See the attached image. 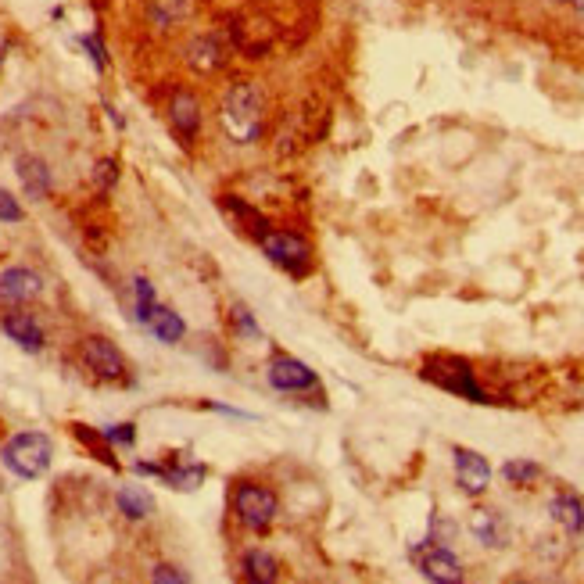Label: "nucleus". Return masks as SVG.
<instances>
[{"label":"nucleus","mask_w":584,"mask_h":584,"mask_svg":"<svg viewBox=\"0 0 584 584\" xmlns=\"http://www.w3.org/2000/svg\"><path fill=\"white\" fill-rule=\"evenodd\" d=\"M54 459V445L47 434H36V430H26V434H15L8 445L0 448V463L8 466L15 477L22 481H36L43 473L51 470Z\"/></svg>","instance_id":"2"},{"label":"nucleus","mask_w":584,"mask_h":584,"mask_svg":"<svg viewBox=\"0 0 584 584\" xmlns=\"http://www.w3.org/2000/svg\"><path fill=\"white\" fill-rule=\"evenodd\" d=\"M104 438L112 441V445H133V441H137V430H133V423H119V427L104 430Z\"/></svg>","instance_id":"27"},{"label":"nucleus","mask_w":584,"mask_h":584,"mask_svg":"<svg viewBox=\"0 0 584 584\" xmlns=\"http://www.w3.org/2000/svg\"><path fill=\"white\" fill-rule=\"evenodd\" d=\"M169 119H172V126H176L180 137H194V133L201 129L198 97L190 94V90H176V94L169 97Z\"/></svg>","instance_id":"13"},{"label":"nucleus","mask_w":584,"mask_h":584,"mask_svg":"<svg viewBox=\"0 0 584 584\" xmlns=\"http://www.w3.org/2000/svg\"><path fill=\"white\" fill-rule=\"evenodd\" d=\"M423 377L434 380V384L445 387V391H452V395L470 398V402H488L481 384L473 380V370L459 359H430L427 366H423Z\"/></svg>","instance_id":"4"},{"label":"nucleus","mask_w":584,"mask_h":584,"mask_svg":"<svg viewBox=\"0 0 584 584\" xmlns=\"http://www.w3.org/2000/svg\"><path fill=\"white\" fill-rule=\"evenodd\" d=\"M22 205H18V198H11L8 190L0 187V223H22Z\"/></svg>","instance_id":"25"},{"label":"nucleus","mask_w":584,"mask_h":584,"mask_svg":"<svg viewBox=\"0 0 584 584\" xmlns=\"http://www.w3.org/2000/svg\"><path fill=\"white\" fill-rule=\"evenodd\" d=\"M570 4H574V8H577V15L584 18V0H570Z\"/></svg>","instance_id":"30"},{"label":"nucleus","mask_w":584,"mask_h":584,"mask_svg":"<svg viewBox=\"0 0 584 584\" xmlns=\"http://www.w3.org/2000/svg\"><path fill=\"white\" fill-rule=\"evenodd\" d=\"M413 559L420 574L434 584H459L463 581V563L448 545L441 542H423L420 549H413Z\"/></svg>","instance_id":"6"},{"label":"nucleus","mask_w":584,"mask_h":584,"mask_svg":"<svg viewBox=\"0 0 584 584\" xmlns=\"http://www.w3.org/2000/svg\"><path fill=\"white\" fill-rule=\"evenodd\" d=\"M549 513L567 534L584 531V502L577 499V495H570V491H563V495H556V499L549 502Z\"/></svg>","instance_id":"17"},{"label":"nucleus","mask_w":584,"mask_h":584,"mask_svg":"<svg viewBox=\"0 0 584 584\" xmlns=\"http://www.w3.org/2000/svg\"><path fill=\"white\" fill-rule=\"evenodd\" d=\"M115 176H119V169H115L112 158H108V162H97V172H94V183H97V187H112Z\"/></svg>","instance_id":"29"},{"label":"nucleus","mask_w":584,"mask_h":584,"mask_svg":"<svg viewBox=\"0 0 584 584\" xmlns=\"http://www.w3.org/2000/svg\"><path fill=\"white\" fill-rule=\"evenodd\" d=\"M552 4H570V0H552Z\"/></svg>","instance_id":"32"},{"label":"nucleus","mask_w":584,"mask_h":584,"mask_svg":"<svg viewBox=\"0 0 584 584\" xmlns=\"http://www.w3.org/2000/svg\"><path fill=\"white\" fill-rule=\"evenodd\" d=\"M115 502H119V513L126 520H147V516L155 513V499H151V491L144 484H122Z\"/></svg>","instance_id":"16"},{"label":"nucleus","mask_w":584,"mask_h":584,"mask_svg":"<svg viewBox=\"0 0 584 584\" xmlns=\"http://www.w3.org/2000/svg\"><path fill=\"white\" fill-rule=\"evenodd\" d=\"M452 463H456V481L466 495H481L488 491L491 484V466L481 452H473V448H452Z\"/></svg>","instance_id":"8"},{"label":"nucleus","mask_w":584,"mask_h":584,"mask_svg":"<svg viewBox=\"0 0 584 584\" xmlns=\"http://www.w3.org/2000/svg\"><path fill=\"white\" fill-rule=\"evenodd\" d=\"M230 316H233V327H237V334H241V337H248V341H258V337H262V330H258L251 309H244V305H233Z\"/></svg>","instance_id":"24"},{"label":"nucleus","mask_w":584,"mask_h":584,"mask_svg":"<svg viewBox=\"0 0 584 584\" xmlns=\"http://www.w3.org/2000/svg\"><path fill=\"white\" fill-rule=\"evenodd\" d=\"M0 327H4V334H8L18 348H26V352H40L43 348V327L29 316V312H11V316H4Z\"/></svg>","instance_id":"14"},{"label":"nucleus","mask_w":584,"mask_h":584,"mask_svg":"<svg viewBox=\"0 0 584 584\" xmlns=\"http://www.w3.org/2000/svg\"><path fill=\"white\" fill-rule=\"evenodd\" d=\"M187 65L190 69H198V72H215V69H223V61H226V43L219 40L215 33H205V36H194V40L187 43Z\"/></svg>","instance_id":"12"},{"label":"nucleus","mask_w":584,"mask_h":584,"mask_svg":"<svg viewBox=\"0 0 584 584\" xmlns=\"http://www.w3.org/2000/svg\"><path fill=\"white\" fill-rule=\"evenodd\" d=\"M137 473H155V477H162L165 484H172V488H180V491H194V488H201V481H205V466H180V470H162V466L140 463Z\"/></svg>","instance_id":"19"},{"label":"nucleus","mask_w":584,"mask_h":584,"mask_svg":"<svg viewBox=\"0 0 584 584\" xmlns=\"http://www.w3.org/2000/svg\"><path fill=\"white\" fill-rule=\"evenodd\" d=\"M147 327H151V334H155L162 344H180L183 341V330H187V327H183V319L176 316L172 309H162V305L151 312Z\"/></svg>","instance_id":"20"},{"label":"nucleus","mask_w":584,"mask_h":584,"mask_svg":"<svg viewBox=\"0 0 584 584\" xmlns=\"http://www.w3.org/2000/svg\"><path fill=\"white\" fill-rule=\"evenodd\" d=\"M133 294H137V323H144L147 327V319H151V312L158 309L155 305V287H151V280H144V276H137L133 280Z\"/></svg>","instance_id":"23"},{"label":"nucleus","mask_w":584,"mask_h":584,"mask_svg":"<svg viewBox=\"0 0 584 584\" xmlns=\"http://www.w3.org/2000/svg\"><path fill=\"white\" fill-rule=\"evenodd\" d=\"M244 577L255 584H273L276 577H280V570H276V559L269 556V552L262 549H251L244 552Z\"/></svg>","instance_id":"21"},{"label":"nucleus","mask_w":584,"mask_h":584,"mask_svg":"<svg viewBox=\"0 0 584 584\" xmlns=\"http://www.w3.org/2000/svg\"><path fill=\"white\" fill-rule=\"evenodd\" d=\"M233 513L241 516V524L251 531H266L269 524L280 513V502L269 488H258V484H241L233 491Z\"/></svg>","instance_id":"3"},{"label":"nucleus","mask_w":584,"mask_h":584,"mask_svg":"<svg viewBox=\"0 0 584 584\" xmlns=\"http://www.w3.org/2000/svg\"><path fill=\"white\" fill-rule=\"evenodd\" d=\"M190 15H194V0H151V8H147V18H151L158 29L180 26Z\"/></svg>","instance_id":"18"},{"label":"nucleus","mask_w":584,"mask_h":584,"mask_svg":"<svg viewBox=\"0 0 584 584\" xmlns=\"http://www.w3.org/2000/svg\"><path fill=\"white\" fill-rule=\"evenodd\" d=\"M258 244H262V251H266L269 262H276L280 269H287V273H305L309 269V244L301 241L298 233H284V230H266L262 237H258Z\"/></svg>","instance_id":"5"},{"label":"nucleus","mask_w":584,"mask_h":584,"mask_svg":"<svg viewBox=\"0 0 584 584\" xmlns=\"http://www.w3.org/2000/svg\"><path fill=\"white\" fill-rule=\"evenodd\" d=\"M15 172H18V180H22L29 198L40 201L51 194V169H47V162H40V158H33V155H22L15 162Z\"/></svg>","instance_id":"15"},{"label":"nucleus","mask_w":584,"mask_h":584,"mask_svg":"<svg viewBox=\"0 0 584 584\" xmlns=\"http://www.w3.org/2000/svg\"><path fill=\"white\" fill-rule=\"evenodd\" d=\"M43 280L40 273L26 266H11L0 273V305H26V301L40 298Z\"/></svg>","instance_id":"9"},{"label":"nucleus","mask_w":584,"mask_h":584,"mask_svg":"<svg viewBox=\"0 0 584 584\" xmlns=\"http://www.w3.org/2000/svg\"><path fill=\"white\" fill-rule=\"evenodd\" d=\"M219 119H223L226 137L237 140V144H251L262 133V122H266V94L258 83H233L223 97V108H219Z\"/></svg>","instance_id":"1"},{"label":"nucleus","mask_w":584,"mask_h":584,"mask_svg":"<svg viewBox=\"0 0 584 584\" xmlns=\"http://www.w3.org/2000/svg\"><path fill=\"white\" fill-rule=\"evenodd\" d=\"M502 477H506L509 484H520V488H527V484H534L538 477H542V466L531 463V459H509V463L502 466Z\"/></svg>","instance_id":"22"},{"label":"nucleus","mask_w":584,"mask_h":584,"mask_svg":"<svg viewBox=\"0 0 584 584\" xmlns=\"http://www.w3.org/2000/svg\"><path fill=\"white\" fill-rule=\"evenodd\" d=\"M4 51H8V43L0 40V65H4Z\"/></svg>","instance_id":"31"},{"label":"nucleus","mask_w":584,"mask_h":584,"mask_svg":"<svg viewBox=\"0 0 584 584\" xmlns=\"http://www.w3.org/2000/svg\"><path fill=\"white\" fill-rule=\"evenodd\" d=\"M79 355H83V366L94 373V377H101V380L126 377V359H122V352L108 341V337H86Z\"/></svg>","instance_id":"7"},{"label":"nucleus","mask_w":584,"mask_h":584,"mask_svg":"<svg viewBox=\"0 0 584 584\" xmlns=\"http://www.w3.org/2000/svg\"><path fill=\"white\" fill-rule=\"evenodd\" d=\"M151 581H158V584H187L190 577L180 574L176 567H155V570H151Z\"/></svg>","instance_id":"28"},{"label":"nucleus","mask_w":584,"mask_h":584,"mask_svg":"<svg viewBox=\"0 0 584 584\" xmlns=\"http://www.w3.org/2000/svg\"><path fill=\"white\" fill-rule=\"evenodd\" d=\"M470 531L484 549H506L509 545V524L499 509H473Z\"/></svg>","instance_id":"11"},{"label":"nucleus","mask_w":584,"mask_h":584,"mask_svg":"<svg viewBox=\"0 0 584 584\" xmlns=\"http://www.w3.org/2000/svg\"><path fill=\"white\" fill-rule=\"evenodd\" d=\"M86 47V51H90V58H94V65L97 69H108V54H104V43H101V36L97 33H90V36H83V40H79Z\"/></svg>","instance_id":"26"},{"label":"nucleus","mask_w":584,"mask_h":584,"mask_svg":"<svg viewBox=\"0 0 584 584\" xmlns=\"http://www.w3.org/2000/svg\"><path fill=\"white\" fill-rule=\"evenodd\" d=\"M269 384L276 391H309V387H316V373L294 355H276L269 362Z\"/></svg>","instance_id":"10"}]
</instances>
